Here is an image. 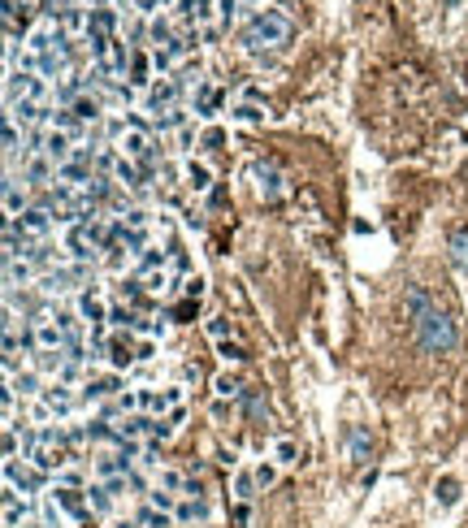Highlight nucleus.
Here are the masks:
<instances>
[{
  "label": "nucleus",
  "mask_w": 468,
  "mask_h": 528,
  "mask_svg": "<svg viewBox=\"0 0 468 528\" xmlns=\"http://www.w3.org/2000/svg\"><path fill=\"white\" fill-rule=\"evenodd\" d=\"M178 18L208 26V22H213V0H178Z\"/></svg>",
  "instance_id": "nucleus-13"
},
{
  "label": "nucleus",
  "mask_w": 468,
  "mask_h": 528,
  "mask_svg": "<svg viewBox=\"0 0 468 528\" xmlns=\"http://www.w3.org/2000/svg\"><path fill=\"white\" fill-rule=\"evenodd\" d=\"M416 334V347H421L425 355H451L459 347V329H455V316L442 312V307H430L421 321L412 325Z\"/></svg>",
  "instance_id": "nucleus-1"
},
{
  "label": "nucleus",
  "mask_w": 468,
  "mask_h": 528,
  "mask_svg": "<svg viewBox=\"0 0 468 528\" xmlns=\"http://www.w3.org/2000/svg\"><path fill=\"white\" fill-rule=\"evenodd\" d=\"M78 316H83L87 325H104V321H109V307H104V299H100V295L83 290V295H78Z\"/></svg>",
  "instance_id": "nucleus-11"
},
{
  "label": "nucleus",
  "mask_w": 468,
  "mask_h": 528,
  "mask_svg": "<svg viewBox=\"0 0 468 528\" xmlns=\"http://www.w3.org/2000/svg\"><path fill=\"white\" fill-rule=\"evenodd\" d=\"M430 307H438V303L430 299V290H425L421 282H412V286L403 290V321H407V325H416Z\"/></svg>",
  "instance_id": "nucleus-6"
},
{
  "label": "nucleus",
  "mask_w": 468,
  "mask_h": 528,
  "mask_svg": "<svg viewBox=\"0 0 468 528\" xmlns=\"http://www.w3.org/2000/svg\"><path fill=\"white\" fill-rule=\"evenodd\" d=\"M113 178H118V186H139V165L135 161H118V169H113Z\"/></svg>",
  "instance_id": "nucleus-26"
},
{
  "label": "nucleus",
  "mask_w": 468,
  "mask_h": 528,
  "mask_svg": "<svg viewBox=\"0 0 468 528\" xmlns=\"http://www.w3.org/2000/svg\"><path fill=\"white\" fill-rule=\"evenodd\" d=\"M447 255H451V269L468 273V226H451L447 234Z\"/></svg>",
  "instance_id": "nucleus-8"
},
{
  "label": "nucleus",
  "mask_w": 468,
  "mask_h": 528,
  "mask_svg": "<svg viewBox=\"0 0 468 528\" xmlns=\"http://www.w3.org/2000/svg\"><path fill=\"white\" fill-rule=\"evenodd\" d=\"M22 178L31 182V186H39V182H57V161H52V156H43V152H35L31 161H26V169H22Z\"/></svg>",
  "instance_id": "nucleus-9"
},
{
  "label": "nucleus",
  "mask_w": 468,
  "mask_h": 528,
  "mask_svg": "<svg viewBox=\"0 0 468 528\" xmlns=\"http://www.w3.org/2000/svg\"><path fill=\"white\" fill-rule=\"evenodd\" d=\"M174 519L178 524H199V519H208V502L204 498H182L178 511H174Z\"/></svg>",
  "instance_id": "nucleus-17"
},
{
  "label": "nucleus",
  "mask_w": 468,
  "mask_h": 528,
  "mask_svg": "<svg viewBox=\"0 0 468 528\" xmlns=\"http://www.w3.org/2000/svg\"><path fill=\"white\" fill-rule=\"evenodd\" d=\"M217 104H222V91H217V87H208V83H199V91H195V113L208 117V113L217 109Z\"/></svg>",
  "instance_id": "nucleus-19"
},
{
  "label": "nucleus",
  "mask_w": 468,
  "mask_h": 528,
  "mask_svg": "<svg viewBox=\"0 0 468 528\" xmlns=\"http://www.w3.org/2000/svg\"><path fill=\"white\" fill-rule=\"evenodd\" d=\"M230 117H234V122H243V126H251V122L265 117V109H260V104H239V109H234Z\"/></svg>",
  "instance_id": "nucleus-31"
},
{
  "label": "nucleus",
  "mask_w": 468,
  "mask_h": 528,
  "mask_svg": "<svg viewBox=\"0 0 468 528\" xmlns=\"http://www.w3.org/2000/svg\"><path fill=\"white\" fill-rule=\"evenodd\" d=\"M135 359H139V347H130L126 338H113V342H109V364H113V368H130Z\"/></svg>",
  "instance_id": "nucleus-18"
},
{
  "label": "nucleus",
  "mask_w": 468,
  "mask_h": 528,
  "mask_svg": "<svg viewBox=\"0 0 468 528\" xmlns=\"http://www.w3.org/2000/svg\"><path fill=\"white\" fill-rule=\"evenodd\" d=\"M165 282H170V278H165V269H152V273H139V286H143L147 295H161V290H165Z\"/></svg>",
  "instance_id": "nucleus-27"
},
{
  "label": "nucleus",
  "mask_w": 468,
  "mask_h": 528,
  "mask_svg": "<svg viewBox=\"0 0 468 528\" xmlns=\"http://www.w3.org/2000/svg\"><path fill=\"white\" fill-rule=\"evenodd\" d=\"M70 113H74L78 122H95V117H100V100H95V95H78V100L70 104Z\"/></svg>",
  "instance_id": "nucleus-23"
},
{
  "label": "nucleus",
  "mask_w": 468,
  "mask_h": 528,
  "mask_svg": "<svg viewBox=\"0 0 468 528\" xmlns=\"http://www.w3.org/2000/svg\"><path fill=\"white\" fill-rule=\"evenodd\" d=\"M14 226H18L22 243H43L48 230H52V208H26V213H22Z\"/></svg>",
  "instance_id": "nucleus-4"
},
{
  "label": "nucleus",
  "mask_w": 468,
  "mask_h": 528,
  "mask_svg": "<svg viewBox=\"0 0 468 528\" xmlns=\"http://www.w3.org/2000/svg\"><path fill=\"white\" fill-rule=\"evenodd\" d=\"M208 329H213V338H217V342H222V338H226V329H230V325H226V321H213V325H208Z\"/></svg>",
  "instance_id": "nucleus-38"
},
{
  "label": "nucleus",
  "mask_w": 468,
  "mask_h": 528,
  "mask_svg": "<svg viewBox=\"0 0 468 528\" xmlns=\"http://www.w3.org/2000/svg\"><path fill=\"white\" fill-rule=\"evenodd\" d=\"M438 502H442V507H455V502H459V481H455V477H442V481H438Z\"/></svg>",
  "instance_id": "nucleus-28"
},
{
  "label": "nucleus",
  "mask_w": 468,
  "mask_h": 528,
  "mask_svg": "<svg viewBox=\"0 0 468 528\" xmlns=\"http://www.w3.org/2000/svg\"><path fill=\"white\" fill-rule=\"evenodd\" d=\"M87 511H91V515H109V511H113V490L95 481V485L87 490Z\"/></svg>",
  "instance_id": "nucleus-16"
},
{
  "label": "nucleus",
  "mask_w": 468,
  "mask_h": 528,
  "mask_svg": "<svg viewBox=\"0 0 468 528\" xmlns=\"http://www.w3.org/2000/svg\"><path fill=\"white\" fill-rule=\"evenodd\" d=\"M139 524H143V528H174L178 519H174L170 511H156V507H143V511H139Z\"/></svg>",
  "instance_id": "nucleus-24"
},
{
  "label": "nucleus",
  "mask_w": 468,
  "mask_h": 528,
  "mask_svg": "<svg viewBox=\"0 0 468 528\" xmlns=\"http://www.w3.org/2000/svg\"><path fill=\"white\" fill-rule=\"evenodd\" d=\"M152 485H156V490H165V494H178V498H182L191 481H187V472H178V468H156V472H152Z\"/></svg>",
  "instance_id": "nucleus-10"
},
{
  "label": "nucleus",
  "mask_w": 468,
  "mask_h": 528,
  "mask_svg": "<svg viewBox=\"0 0 468 528\" xmlns=\"http://www.w3.org/2000/svg\"><path fill=\"white\" fill-rule=\"evenodd\" d=\"M251 182H256V195L265 199V204H274V199L286 195V174H282L274 161H256V165H251Z\"/></svg>",
  "instance_id": "nucleus-3"
},
{
  "label": "nucleus",
  "mask_w": 468,
  "mask_h": 528,
  "mask_svg": "<svg viewBox=\"0 0 468 528\" xmlns=\"http://www.w3.org/2000/svg\"><path fill=\"white\" fill-rule=\"evenodd\" d=\"M174 95H178V83L161 78V83L147 91V109H152V113H170V109H174Z\"/></svg>",
  "instance_id": "nucleus-12"
},
{
  "label": "nucleus",
  "mask_w": 468,
  "mask_h": 528,
  "mask_svg": "<svg viewBox=\"0 0 468 528\" xmlns=\"http://www.w3.org/2000/svg\"><path fill=\"white\" fill-rule=\"evenodd\" d=\"M295 459H299V446H295L291 438H278V442H274V463L286 468V463H295Z\"/></svg>",
  "instance_id": "nucleus-25"
},
{
  "label": "nucleus",
  "mask_w": 468,
  "mask_h": 528,
  "mask_svg": "<svg viewBox=\"0 0 468 528\" xmlns=\"http://www.w3.org/2000/svg\"><path fill=\"white\" fill-rule=\"evenodd\" d=\"M5 213H9V221H18L26 213V191H18V182H5Z\"/></svg>",
  "instance_id": "nucleus-20"
},
{
  "label": "nucleus",
  "mask_w": 468,
  "mask_h": 528,
  "mask_svg": "<svg viewBox=\"0 0 468 528\" xmlns=\"http://www.w3.org/2000/svg\"><path fill=\"white\" fill-rule=\"evenodd\" d=\"M152 269H165V251H156V247H147L139 255V273H152Z\"/></svg>",
  "instance_id": "nucleus-30"
},
{
  "label": "nucleus",
  "mask_w": 468,
  "mask_h": 528,
  "mask_svg": "<svg viewBox=\"0 0 468 528\" xmlns=\"http://www.w3.org/2000/svg\"><path fill=\"white\" fill-rule=\"evenodd\" d=\"M74 394H70V386L66 381H52L43 394H39V407H35V416H48V411H57V416H66V411H74Z\"/></svg>",
  "instance_id": "nucleus-5"
},
{
  "label": "nucleus",
  "mask_w": 468,
  "mask_h": 528,
  "mask_svg": "<svg viewBox=\"0 0 468 528\" xmlns=\"http://www.w3.org/2000/svg\"><path fill=\"white\" fill-rule=\"evenodd\" d=\"M243 394V386H239V377H230V373H222L217 377V398L226 403V398H239Z\"/></svg>",
  "instance_id": "nucleus-29"
},
{
  "label": "nucleus",
  "mask_w": 468,
  "mask_h": 528,
  "mask_svg": "<svg viewBox=\"0 0 468 528\" xmlns=\"http://www.w3.org/2000/svg\"><path fill=\"white\" fill-rule=\"evenodd\" d=\"M243 39H247V48H282L286 39H291V18L286 14H278V9H260L251 22H247V31H243Z\"/></svg>",
  "instance_id": "nucleus-2"
},
{
  "label": "nucleus",
  "mask_w": 468,
  "mask_h": 528,
  "mask_svg": "<svg viewBox=\"0 0 468 528\" xmlns=\"http://www.w3.org/2000/svg\"><path fill=\"white\" fill-rule=\"evenodd\" d=\"M251 5H256V0H251Z\"/></svg>",
  "instance_id": "nucleus-40"
},
{
  "label": "nucleus",
  "mask_w": 468,
  "mask_h": 528,
  "mask_svg": "<svg viewBox=\"0 0 468 528\" xmlns=\"http://www.w3.org/2000/svg\"><path fill=\"white\" fill-rule=\"evenodd\" d=\"M35 386H39V377H35V373H22V377L14 381V390H22V394H35Z\"/></svg>",
  "instance_id": "nucleus-36"
},
{
  "label": "nucleus",
  "mask_w": 468,
  "mask_h": 528,
  "mask_svg": "<svg viewBox=\"0 0 468 528\" xmlns=\"http://www.w3.org/2000/svg\"><path fill=\"white\" fill-rule=\"evenodd\" d=\"M187 299H191V303H199V299H204V282H199V278H191V282H187Z\"/></svg>",
  "instance_id": "nucleus-37"
},
{
  "label": "nucleus",
  "mask_w": 468,
  "mask_h": 528,
  "mask_svg": "<svg viewBox=\"0 0 468 528\" xmlns=\"http://www.w3.org/2000/svg\"><path fill=\"white\" fill-rule=\"evenodd\" d=\"M91 5H95V9H104V0H91Z\"/></svg>",
  "instance_id": "nucleus-39"
},
{
  "label": "nucleus",
  "mask_w": 468,
  "mask_h": 528,
  "mask_svg": "<svg viewBox=\"0 0 468 528\" xmlns=\"http://www.w3.org/2000/svg\"><path fill=\"white\" fill-rule=\"evenodd\" d=\"M256 490H260L256 472H234V498H239V502H251V498H256Z\"/></svg>",
  "instance_id": "nucleus-22"
},
{
  "label": "nucleus",
  "mask_w": 468,
  "mask_h": 528,
  "mask_svg": "<svg viewBox=\"0 0 468 528\" xmlns=\"http://www.w3.org/2000/svg\"><path fill=\"white\" fill-rule=\"evenodd\" d=\"M130 83H135V87L147 83V57H130Z\"/></svg>",
  "instance_id": "nucleus-34"
},
{
  "label": "nucleus",
  "mask_w": 468,
  "mask_h": 528,
  "mask_svg": "<svg viewBox=\"0 0 468 528\" xmlns=\"http://www.w3.org/2000/svg\"><path fill=\"white\" fill-rule=\"evenodd\" d=\"M187 186L191 191H208V186H213V169H208L204 161H191L187 165Z\"/></svg>",
  "instance_id": "nucleus-21"
},
{
  "label": "nucleus",
  "mask_w": 468,
  "mask_h": 528,
  "mask_svg": "<svg viewBox=\"0 0 468 528\" xmlns=\"http://www.w3.org/2000/svg\"><path fill=\"white\" fill-rule=\"evenodd\" d=\"M256 481H260V490H269L278 481V463H256Z\"/></svg>",
  "instance_id": "nucleus-33"
},
{
  "label": "nucleus",
  "mask_w": 468,
  "mask_h": 528,
  "mask_svg": "<svg viewBox=\"0 0 468 528\" xmlns=\"http://www.w3.org/2000/svg\"><path fill=\"white\" fill-rule=\"evenodd\" d=\"M18 147H22L18 126H14V117H5V156H18Z\"/></svg>",
  "instance_id": "nucleus-32"
},
{
  "label": "nucleus",
  "mask_w": 468,
  "mask_h": 528,
  "mask_svg": "<svg viewBox=\"0 0 468 528\" xmlns=\"http://www.w3.org/2000/svg\"><path fill=\"white\" fill-rule=\"evenodd\" d=\"M5 485L22 494H39V468H18V459H5Z\"/></svg>",
  "instance_id": "nucleus-7"
},
{
  "label": "nucleus",
  "mask_w": 468,
  "mask_h": 528,
  "mask_svg": "<svg viewBox=\"0 0 468 528\" xmlns=\"http://www.w3.org/2000/svg\"><path fill=\"white\" fill-rule=\"evenodd\" d=\"M118 390H122L118 377H87V381H83V398H87V403H95V398H104V394H118Z\"/></svg>",
  "instance_id": "nucleus-15"
},
{
  "label": "nucleus",
  "mask_w": 468,
  "mask_h": 528,
  "mask_svg": "<svg viewBox=\"0 0 468 528\" xmlns=\"http://www.w3.org/2000/svg\"><path fill=\"white\" fill-rule=\"evenodd\" d=\"M347 455H351V463H369V455H373V438L364 433V429H351V433H347Z\"/></svg>",
  "instance_id": "nucleus-14"
},
{
  "label": "nucleus",
  "mask_w": 468,
  "mask_h": 528,
  "mask_svg": "<svg viewBox=\"0 0 468 528\" xmlns=\"http://www.w3.org/2000/svg\"><path fill=\"white\" fill-rule=\"evenodd\" d=\"M217 351H222L226 359H234V364H239V359H247V351H243L239 342H230V338H222V342H217Z\"/></svg>",
  "instance_id": "nucleus-35"
}]
</instances>
